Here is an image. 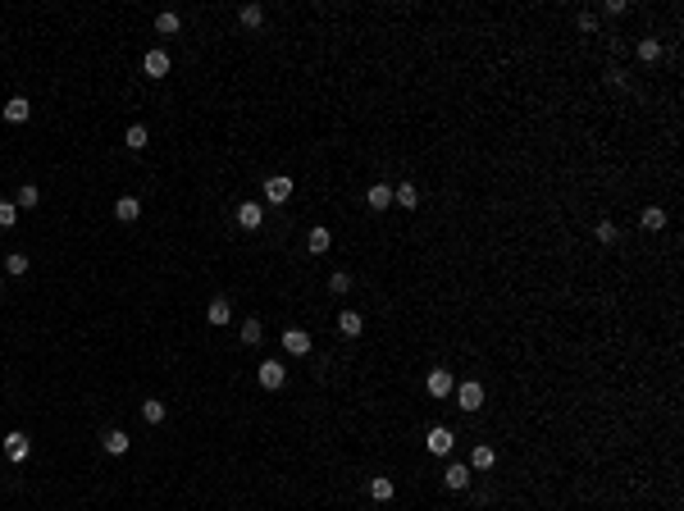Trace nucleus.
<instances>
[{
    "label": "nucleus",
    "instance_id": "1",
    "mask_svg": "<svg viewBox=\"0 0 684 511\" xmlns=\"http://www.w3.org/2000/svg\"><path fill=\"white\" fill-rule=\"evenodd\" d=\"M456 406H461V411H479V406H484V383H456Z\"/></svg>",
    "mask_w": 684,
    "mask_h": 511
},
{
    "label": "nucleus",
    "instance_id": "2",
    "mask_svg": "<svg viewBox=\"0 0 684 511\" xmlns=\"http://www.w3.org/2000/svg\"><path fill=\"white\" fill-rule=\"evenodd\" d=\"M452 443H456V434L447 429V424H434V429L424 434V447H429L434 457H447V452H452Z\"/></svg>",
    "mask_w": 684,
    "mask_h": 511
},
{
    "label": "nucleus",
    "instance_id": "3",
    "mask_svg": "<svg viewBox=\"0 0 684 511\" xmlns=\"http://www.w3.org/2000/svg\"><path fill=\"white\" fill-rule=\"evenodd\" d=\"M265 201H274V206H283V201H292V178H288V174H274V178H265Z\"/></svg>",
    "mask_w": 684,
    "mask_h": 511
},
{
    "label": "nucleus",
    "instance_id": "4",
    "mask_svg": "<svg viewBox=\"0 0 684 511\" xmlns=\"http://www.w3.org/2000/svg\"><path fill=\"white\" fill-rule=\"evenodd\" d=\"M310 347H315V343H310L306 329H283V352H288V356H306Z\"/></svg>",
    "mask_w": 684,
    "mask_h": 511
},
{
    "label": "nucleus",
    "instance_id": "5",
    "mask_svg": "<svg viewBox=\"0 0 684 511\" xmlns=\"http://www.w3.org/2000/svg\"><path fill=\"white\" fill-rule=\"evenodd\" d=\"M256 379H261V388H283V379H288V370H283V361H261V370H256Z\"/></svg>",
    "mask_w": 684,
    "mask_h": 511
},
{
    "label": "nucleus",
    "instance_id": "6",
    "mask_svg": "<svg viewBox=\"0 0 684 511\" xmlns=\"http://www.w3.org/2000/svg\"><path fill=\"white\" fill-rule=\"evenodd\" d=\"M238 224H242L247 233H256V229L265 224V210L256 206V201H242V206H238Z\"/></svg>",
    "mask_w": 684,
    "mask_h": 511
},
{
    "label": "nucleus",
    "instance_id": "7",
    "mask_svg": "<svg viewBox=\"0 0 684 511\" xmlns=\"http://www.w3.org/2000/svg\"><path fill=\"white\" fill-rule=\"evenodd\" d=\"M424 388H429V397H438V402H443V397H452L456 383H452V374H447V370H434L429 379H424Z\"/></svg>",
    "mask_w": 684,
    "mask_h": 511
},
{
    "label": "nucleus",
    "instance_id": "8",
    "mask_svg": "<svg viewBox=\"0 0 684 511\" xmlns=\"http://www.w3.org/2000/svg\"><path fill=\"white\" fill-rule=\"evenodd\" d=\"M470 475H475V470L456 461V466H447V470H443V484H447L452 493H461V489H470Z\"/></svg>",
    "mask_w": 684,
    "mask_h": 511
},
{
    "label": "nucleus",
    "instance_id": "9",
    "mask_svg": "<svg viewBox=\"0 0 684 511\" xmlns=\"http://www.w3.org/2000/svg\"><path fill=\"white\" fill-rule=\"evenodd\" d=\"M141 73H146V78H164V73H169V55H164V51H146Z\"/></svg>",
    "mask_w": 684,
    "mask_h": 511
},
{
    "label": "nucleus",
    "instance_id": "10",
    "mask_svg": "<svg viewBox=\"0 0 684 511\" xmlns=\"http://www.w3.org/2000/svg\"><path fill=\"white\" fill-rule=\"evenodd\" d=\"M206 320H210L215 329H224L228 320H233V306H228V297H215V302L206 306Z\"/></svg>",
    "mask_w": 684,
    "mask_h": 511
},
{
    "label": "nucleus",
    "instance_id": "11",
    "mask_svg": "<svg viewBox=\"0 0 684 511\" xmlns=\"http://www.w3.org/2000/svg\"><path fill=\"white\" fill-rule=\"evenodd\" d=\"M10 123H28V114H33V105H28V96H14V101H5V110H0Z\"/></svg>",
    "mask_w": 684,
    "mask_h": 511
},
{
    "label": "nucleus",
    "instance_id": "12",
    "mask_svg": "<svg viewBox=\"0 0 684 511\" xmlns=\"http://www.w3.org/2000/svg\"><path fill=\"white\" fill-rule=\"evenodd\" d=\"M392 201H397L402 210H415V206H420V187H415V183H397V187H392Z\"/></svg>",
    "mask_w": 684,
    "mask_h": 511
},
{
    "label": "nucleus",
    "instance_id": "13",
    "mask_svg": "<svg viewBox=\"0 0 684 511\" xmlns=\"http://www.w3.org/2000/svg\"><path fill=\"white\" fill-rule=\"evenodd\" d=\"M337 334L342 338H360L365 334V320H360L356 311H342V315H337Z\"/></svg>",
    "mask_w": 684,
    "mask_h": 511
},
{
    "label": "nucleus",
    "instance_id": "14",
    "mask_svg": "<svg viewBox=\"0 0 684 511\" xmlns=\"http://www.w3.org/2000/svg\"><path fill=\"white\" fill-rule=\"evenodd\" d=\"M365 206H369V210H388V206H392V187H388V183H374V187L365 192Z\"/></svg>",
    "mask_w": 684,
    "mask_h": 511
},
{
    "label": "nucleus",
    "instance_id": "15",
    "mask_svg": "<svg viewBox=\"0 0 684 511\" xmlns=\"http://www.w3.org/2000/svg\"><path fill=\"white\" fill-rule=\"evenodd\" d=\"M639 229H643V233H662V229H666V210H662V206H648V210L639 215Z\"/></svg>",
    "mask_w": 684,
    "mask_h": 511
},
{
    "label": "nucleus",
    "instance_id": "16",
    "mask_svg": "<svg viewBox=\"0 0 684 511\" xmlns=\"http://www.w3.org/2000/svg\"><path fill=\"white\" fill-rule=\"evenodd\" d=\"M5 452H10V461H23V457H28V434H23V429L5 434Z\"/></svg>",
    "mask_w": 684,
    "mask_h": 511
},
{
    "label": "nucleus",
    "instance_id": "17",
    "mask_svg": "<svg viewBox=\"0 0 684 511\" xmlns=\"http://www.w3.org/2000/svg\"><path fill=\"white\" fill-rule=\"evenodd\" d=\"M137 215H141V201H137V196H119V206H114V219H119V224H132Z\"/></svg>",
    "mask_w": 684,
    "mask_h": 511
},
{
    "label": "nucleus",
    "instance_id": "18",
    "mask_svg": "<svg viewBox=\"0 0 684 511\" xmlns=\"http://www.w3.org/2000/svg\"><path fill=\"white\" fill-rule=\"evenodd\" d=\"M100 447H105L109 457H123V452H128V434H123V429H109V434L100 438Z\"/></svg>",
    "mask_w": 684,
    "mask_h": 511
},
{
    "label": "nucleus",
    "instance_id": "19",
    "mask_svg": "<svg viewBox=\"0 0 684 511\" xmlns=\"http://www.w3.org/2000/svg\"><path fill=\"white\" fill-rule=\"evenodd\" d=\"M328 242H333V233L319 224V229H310V238H306V247H310V256H324L328 251Z\"/></svg>",
    "mask_w": 684,
    "mask_h": 511
},
{
    "label": "nucleus",
    "instance_id": "20",
    "mask_svg": "<svg viewBox=\"0 0 684 511\" xmlns=\"http://www.w3.org/2000/svg\"><path fill=\"white\" fill-rule=\"evenodd\" d=\"M178 28H183V19H178V14H169V10L155 14V33H160V37H174Z\"/></svg>",
    "mask_w": 684,
    "mask_h": 511
},
{
    "label": "nucleus",
    "instance_id": "21",
    "mask_svg": "<svg viewBox=\"0 0 684 511\" xmlns=\"http://www.w3.org/2000/svg\"><path fill=\"white\" fill-rule=\"evenodd\" d=\"M493 461H498L493 447H475V452H470V470H493Z\"/></svg>",
    "mask_w": 684,
    "mask_h": 511
},
{
    "label": "nucleus",
    "instance_id": "22",
    "mask_svg": "<svg viewBox=\"0 0 684 511\" xmlns=\"http://www.w3.org/2000/svg\"><path fill=\"white\" fill-rule=\"evenodd\" d=\"M369 498H374V502H392V479L374 475V479H369Z\"/></svg>",
    "mask_w": 684,
    "mask_h": 511
},
{
    "label": "nucleus",
    "instance_id": "23",
    "mask_svg": "<svg viewBox=\"0 0 684 511\" xmlns=\"http://www.w3.org/2000/svg\"><path fill=\"white\" fill-rule=\"evenodd\" d=\"M37 201H42V192H37V183H23V187H19V196H14V206H23V210H33Z\"/></svg>",
    "mask_w": 684,
    "mask_h": 511
},
{
    "label": "nucleus",
    "instance_id": "24",
    "mask_svg": "<svg viewBox=\"0 0 684 511\" xmlns=\"http://www.w3.org/2000/svg\"><path fill=\"white\" fill-rule=\"evenodd\" d=\"M639 60H643V64L662 60V42H657V37H643V42H639Z\"/></svg>",
    "mask_w": 684,
    "mask_h": 511
},
{
    "label": "nucleus",
    "instance_id": "25",
    "mask_svg": "<svg viewBox=\"0 0 684 511\" xmlns=\"http://www.w3.org/2000/svg\"><path fill=\"white\" fill-rule=\"evenodd\" d=\"M123 146H128V151H141V146H146V123H132V128L123 132Z\"/></svg>",
    "mask_w": 684,
    "mask_h": 511
},
{
    "label": "nucleus",
    "instance_id": "26",
    "mask_svg": "<svg viewBox=\"0 0 684 511\" xmlns=\"http://www.w3.org/2000/svg\"><path fill=\"white\" fill-rule=\"evenodd\" d=\"M238 338H242V343H247V347H256V343H261V338H265V329H261V320H247V324H242V329H238Z\"/></svg>",
    "mask_w": 684,
    "mask_h": 511
},
{
    "label": "nucleus",
    "instance_id": "27",
    "mask_svg": "<svg viewBox=\"0 0 684 511\" xmlns=\"http://www.w3.org/2000/svg\"><path fill=\"white\" fill-rule=\"evenodd\" d=\"M141 420H146V424H160V420H164V402L146 397V402H141Z\"/></svg>",
    "mask_w": 684,
    "mask_h": 511
},
{
    "label": "nucleus",
    "instance_id": "28",
    "mask_svg": "<svg viewBox=\"0 0 684 511\" xmlns=\"http://www.w3.org/2000/svg\"><path fill=\"white\" fill-rule=\"evenodd\" d=\"M238 19L247 23V28H261V23H265V10H261V5H242V10H238Z\"/></svg>",
    "mask_w": 684,
    "mask_h": 511
},
{
    "label": "nucleus",
    "instance_id": "29",
    "mask_svg": "<svg viewBox=\"0 0 684 511\" xmlns=\"http://www.w3.org/2000/svg\"><path fill=\"white\" fill-rule=\"evenodd\" d=\"M19 224V206L14 201H0V229H14Z\"/></svg>",
    "mask_w": 684,
    "mask_h": 511
},
{
    "label": "nucleus",
    "instance_id": "30",
    "mask_svg": "<svg viewBox=\"0 0 684 511\" xmlns=\"http://www.w3.org/2000/svg\"><path fill=\"white\" fill-rule=\"evenodd\" d=\"M5 270L10 274H28V256H23V251H10V256H5Z\"/></svg>",
    "mask_w": 684,
    "mask_h": 511
},
{
    "label": "nucleus",
    "instance_id": "31",
    "mask_svg": "<svg viewBox=\"0 0 684 511\" xmlns=\"http://www.w3.org/2000/svg\"><path fill=\"white\" fill-rule=\"evenodd\" d=\"M347 288H351V274H342V270L328 274V293H347Z\"/></svg>",
    "mask_w": 684,
    "mask_h": 511
},
{
    "label": "nucleus",
    "instance_id": "32",
    "mask_svg": "<svg viewBox=\"0 0 684 511\" xmlns=\"http://www.w3.org/2000/svg\"><path fill=\"white\" fill-rule=\"evenodd\" d=\"M597 242H616V224L611 219H597Z\"/></svg>",
    "mask_w": 684,
    "mask_h": 511
},
{
    "label": "nucleus",
    "instance_id": "33",
    "mask_svg": "<svg viewBox=\"0 0 684 511\" xmlns=\"http://www.w3.org/2000/svg\"><path fill=\"white\" fill-rule=\"evenodd\" d=\"M579 33H597V19H593V14H579Z\"/></svg>",
    "mask_w": 684,
    "mask_h": 511
},
{
    "label": "nucleus",
    "instance_id": "34",
    "mask_svg": "<svg viewBox=\"0 0 684 511\" xmlns=\"http://www.w3.org/2000/svg\"><path fill=\"white\" fill-rule=\"evenodd\" d=\"M0 293H5V288H0Z\"/></svg>",
    "mask_w": 684,
    "mask_h": 511
}]
</instances>
